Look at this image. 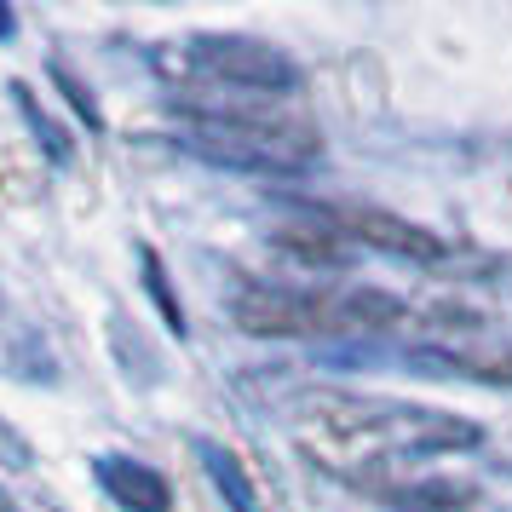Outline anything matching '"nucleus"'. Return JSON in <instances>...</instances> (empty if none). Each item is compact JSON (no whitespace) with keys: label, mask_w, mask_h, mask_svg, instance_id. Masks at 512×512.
I'll list each match as a JSON object with an SVG mask.
<instances>
[{"label":"nucleus","mask_w":512,"mask_h":512,"mask_svg":"<svg viewBox=\"0 0 512 512\" xmlns=\"http://www.w3.org/2000/svg\"><path fill=\"white\" fill-rule=\"evenodd\" d=\"M179 144L190 156L213 167H236V173H305L323 156V144L311 127L277 116L271 104L248 110V104H190V121L179 127Z\"/></svg>","instance_id":"1"},{"label":"nucleus","mask_w":512,"mask_h":512,"mask_svg":"<svg viewBox=\"0 0 512 512\" xmlns=\"http://www.w3.org/2000/svg\"><path fill=\"white\" fill-rule=\"evenodd\" d=\"M403 317V305L380 288H351V294H317V288H242L236 323L248 334L271 340H305V334H334V328H380Z\"/></svg>","instance_id":"2"},{"label":"nucleus","mask_w":512,"mask_h":512,"mask_svg":"<svg viewBox=\"0 0 512 512\" xmlns=\"http://www.w3.org/2000/svg\"><path fill=\"white\" fill-rule=\"evenodd\" d=\"M162 70L196 75V81H208L213 93H219V87L248 93V98L300 93L294 58L277 52V47H265V41H248V35H196V41H185L179 58H162Z\"/></svg>","instance_id":"3"},{"label":"nucleus","mask_w":512,"mask_h":512,"mask_svg":"<svg viewBox=\"0 0 512 512\" xmlns=\"http://www.w3.org/2000/svg\"><path fill=\"white\" fill-rule=\"evenodd\" d=\"M334 225H340L351 242L380 248V254H397V259H443L449 254L443 236L420 231V225L397 219V213H380V208H346V213H334Z\"/></svg>","instance_id":"4"},{"label":"nucleus","mask_w":512,"mask_h":512,"mask_svg":"<svg viewBox=\"0 0 512 512\" xmlns=\"http://www.w3.org/2000/svg\"><path fill=\"white\" fill-rule=\"evenodd\" d=\"M98 484L110 489V501L127 512H167V478L150 472L144 461L127 455H98Z\"/></svg>","instance_id":"5"},{"label":"nucleus","mask_w":512,"mask_h":512,"mask_svg":"<svg viewBox=\"0 0 512 512\" xmlns=\"http://www.w3.org/2000/svg\"><path fill=\"white\" fill-rule=\"evenodd\" d=\"M208 466H213V478H219V484H231L236 512H254V489H248V478H242L236 455H225V449H208Z\"/></svg>","instance_id":"6"},{"label":"nucleus","mask_w":512,"mask_h":512,"mask_svg":"<svg viewBox=\"0 0 512 512\" xmlns=\"http://www.w3.org/2000/svg\"><path fill=\"white\" fill-rule=\"evenodd\" d=\"M0 29H12V18H6V12H0Z\"/></svg>","instance_id":"7"}]
</instances>
